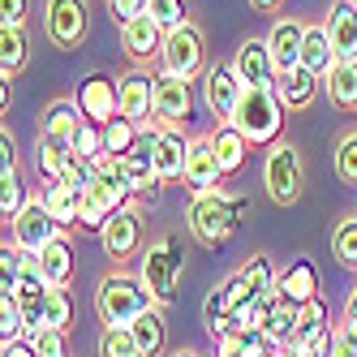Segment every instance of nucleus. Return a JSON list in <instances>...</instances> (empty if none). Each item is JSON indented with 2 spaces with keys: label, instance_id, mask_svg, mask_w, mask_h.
Instances as JSON below:
<instances>
[{
  "label": "nucleus",
  "instance_id": "obj_43",
  "mask_svg": "<svg viewBox=\"0 0 357 357\" xmlns=\"http://www.w3.org/2000/svg\"><path fill=\"white\" fill-rule=\"evenodd\" d=\"M336 176L344 185L357 190V130H349L340 142H336Z\"/></svg>",
  "mask_w": 357,
  "mask_h": 357
},
{
  "label": "nucleus",
  "instance_id": "obj_46",
  "mask_svg": "<svg viewBox=\"0 0 357 357\" xmlns=\"http://www.w3.org/2000/svg\"><path fill=\"white\" fill-rule=\"evenodd\" d=\"M108 9H112V17L125 26V22H134V17L146 13V0H108Z\"/></svg>",
  "mask_w": 357,
  "mask_h": 357
},
{
  "label": "nucleus",
  "instance_id": "obj_4",
  "mask_svg": "<svg viewBox=\"0 0 357 357\" xmlns=\"http://www.w3.org/2000/svg\"><path fill=\"white\" fill-rule=\"evenodd\" d=\"M181 271H185V250L172 233L155 245H146L142 263H138V280L146 284V293L155 297V305H168L176 297V284H181Z\"/></svg>",
  "mask_w": 357,
  "mask_h": 357
},
{
  "label": "nucleus",
  "instance_id": "obj_8",
  "mask_svg": "<svg viewBox=\"0 0 357 357\" xmlns=\"http://www.w3.org/2000/svg\"><path fill=\"white\" fill-rule=\"evenodd\" d=\"M9 233H13V245H17V250H26V254H43L56 237H65V233H61V224H56V215L47 211V202H43V198H31L26 207H22V215L9 220Z\"/></svg>",
  "mask_w": 357,
  "mask_h": 357
},
{
  "label": "nucleus",
  "instance_id": "obj_5",
  "mask_svg": "<svg viewBox=\"0 0 357 357\" xmlns=\"http://www.w3.org/2000/svg\"><path fill=\"white\" fill-rule=\"evenodd\" d=\"M263 185L271 194L275 207H293L305 190V164H301V151L293 142H275L271 155L263 164Z\"/></svg>",
  "mask_w": 357,
  "mask_h": 357
},
{
  "label": "nucleus",
  "instance_id": "obj_12",
  "mask_svg": "<svg viewBox=\"0 0 357 357\" xmlns=\"http://www.w3.org/2000/svg\"><path fill=\"white\" fill-rule=\"evenodd\" d=\"M78 108L95 125H108L121 112V95H116V78H112V73H104V69L86 73V78L78 82Z\"/></svg>",
  "mask_w": 357,
  "mask_h": 357
},
{
  "label": "nucleus",
  "instance_id": "obj_34",
  "mask_svg": "<svg viewBox=\"0 0 357 357\" xmlns=\"http://www.w3.org/2000/svg\"><path fill=\"white\" fill-rule=\"evenodd\" d=\"M237 275L245 280V289H250L254 297H271V293H275V280H280V271L271 267L267 254H254V259H250Z\"/></svg>",
  "mask_w": 357,
  "mask_h": 357
},
{
  "label": "nucleus",
  "instance_id": "obj_14",
  "mask_svg": "<svg viewBox=\"0 0 357 357\" xmlns=\"http://www.w3.org/2000/svg\"><path fill=\"white\" fill-rule=\"evenodd\" d=\"M164 39L168 35L155 26V17H151V13H142V17H134V22H125V26H121V47H125V56H130L138 69L151 65V61H160Z\"/></svg>",
  "mask_w": 357,
  "mask_h": 357
},
{
  "label": "nucleus",
  "instance_id": "obj_18",
  "mask_svg": "<svg viewBox=\"0 0 357 357\" xmlns=\"http://www.w3.org/2000/svg\"><path fill=\"white\" fill-rule=\"evenodd\" d=\"M82 125V108L78 99H56V104L43 108V121H39V142H52V146H65L73 151V134Z\"/></svg>",
  "mask_w": 357,
  "mask_h": 357
},
{
  "label": "nucleus",
  "instance_id": "obj_7",
  "mask_svg": "<svg viewBox=\"0 0 357 357\" xmlns=\"http://www.w3.org/2000/svg\"><path fill=\"white\" fill-rule=\"evenodd\" d=\"M91 26V5L86 0H47L43 5V35L61 52H73Z\"/></svg>",
  "mask_w": 357,
  "mask_h": 357
},
{
  "label": "nucleus",
  "instance_id": "obj_32",
  "mask_svg": "<svg viewBox=\"0 0 357 357\" xmlns=\"http://www.w3.org/2000/svg\"><path fill=\"white\" fill-rule=\"evenodd\" d=\"M26 202H31V194H26L22 172H17V168H0V215H5V224L17 220Z\"/></svg>",
  "mask_w": 357,
  "mask_h": 357
},
{
  "label": "nucleus",
  "instance_id": "obj_15",
  "mask_svg": "<svg viewBox=\"0 0 357 357\" xmlns=\"http://www.w3.org/2000/svg\"><path fill=\"white\" fill-rule=\"evenodd\" d=\"M233 69H237L241 86H275L280 82V69L271 61L267 39H245L237 47V56H233Z\"/></svg>",
  "mask_w": 357,
  "mask_h": 357
},
{
  "label": "nucleus",
  "instance_id": "obj_49",
  "mask_svg": "<svg viewBox=\"0 0 357 357\" xmlns=\"http://www.w3.org/2000/svg\"><path fill=\"white\" fill-rule=\"evenodd\" d=\"M284 0H250V9H259V13H275Z\"/></svg>",
  "mask_w": 357,
  "mask_h": 357
},
{
  "label": "nucleus",
  "instance_id": "obj_44",
  "mask_svg": "<svg viewBox=\"0 0 357 357\" xmlns=\"http://www.w3.org/2000/svg\"><path fill=\"white\" fill-rule=\"evenodd\" d=\"M31 349L35 357H69V340H65V331H52V327H43L31 336Z\"/></svg>",
  "mask_w": 357,
  "mask_h": 357
},
{
  "label": "nucleus",
  "instance_id": "obj_26",
  "mask_svg": "<svg viewBox=\"0 0 357 357\" xmlns=\"http://www.w3.org/2000/svg\"><path fill=\"white\" fill-rule=\"evenodd\" d=\"M323 86L336 112H357V61H336V69L323 78Z\"/></svg>",
  "mask_w": 357,
  "mask_h": 357
},
{
  "label": "nucleus",
  "instance_id": "obj_42",
  "mask_svg": "<svg viewBox=\"0 0 357 357\" xmlns=\"http://www.w3.org/2000/svg\"><path fill=\"white\" fill-rule=\"evenodd\" d=\"M108 207H104V198H99L95 190H86L78 198V228H86V233H104V224H108Z\"/></svg>",
  "mask_w": 357,
  "mask_h": 357
},
{
  "label": "nucleus",
  "instance_id": "obj_39",
  "mask_svg": "<svg viewBox=\"0 0 357 357\" xmlns=\"http://www.w3.org/2000/svg\"><path fill=\"white\" fill-rule=\"evenodd\" d=\"M99 357H142L130 327H104L99 331Z\"/></svg>",
  "mask_w": 357,
  "mask_h": 357
},
{
  "label": "nucleus",
  "instance_id": "obj_17",
  "mask_svg": "<svg viewBox=\"0 0 357 357\" xmlns=\"http://www.w3.org/2000/svg\"><path fill=\"white\" fill-rule=\"evenodd\" d=\"M181 181H185V190L194 198L220 190L224 172H220V160H215V151H211L207 138H190V160H185V176H181Z\"/></svg>",
  "mask_w": 357,
  "mask_h": 357
},
{
  "label": "nucleus",
  "instance_id": "obj_45",
  "mask_svg": "<svg viewBox=\"0 0 357 357\" xmlns=\"http://www.w3.org/2000/svg\"><path fill=\"white\" fill-rule=\"evenodd\" d=\"M31 13V0H0V26H22Z\"/></svg>",
  "mask_w": 357,
  "mask_h": 357
},
{
  "label": "nucleus",
  "instance_id": "obj_53",
  "mask_svg": "<svg viewBox=\"0 0 357 357\" xmlns=\"http://www.w3.org/2000/svg\"><path fill=\"white\" fill-rule=\"evenodd\" d=\"M172 357H198V353H194V349H176Z\"/></svg>",
  "mask_w": 357,
  "mask_h": 357
},
{
  "label": "nucleus",
  "instance_id": "obj_13",
  "mask_svg": "<svg viewBox=\"0 0 357 357\" xmlns=\"http://www.w3.org/2000/svg\"><path fill=\"white\" fill-rule=\"evenodd\" d=\"M116 95H121V116H130L138 125L155 121V73L151 69H130L116 78Z\"/></svg>",
  "mask_w": 357,
  "mask_h": 357
},
{
  "label": "nucleus",
  "instance_id": "obj_47",
  "mask_svg": "<svg viewBox=\"0 0 357 357\" xmlns=\"http://www.w3.org/2000/svg\"><path fill=\"white\" fill-rule=\"evenodd\" d=\"M0 160H5V168H17V146H13V138H9V130L0 134Z\"/></svg>",
  "mask_w": 357,
  "mask_h": 357
},
{
  "label": "nucleus",
  "instance_id": "obj_24",
  "mask_svg": "<svg viewBox=\"0 0 357 357\" xmlns=\"http://www.w3.org/2000/svg\"><path fill=\"white\" fill-rule=\"evenodd\" d=\"M275 95L284 99V108H289V112L310 108V104H314V95H319V73H310L305 65L284 69V73H280V82H275Z\"/></svg>",
  "mask_w": 357,
  "mask_h": 357
},
{
  "label": "nucleus",
  "instance_id": "obj_36",
  "mask_svg": "<svg viewBox=\"0 0 357 357\" xmlns=\"http://www.w3.org/2000/svg\"><path fill=\"white\" fill-rule=\"evenodd\" d=\"M43 202H47V211L56 215L61 228H78V194H73L69 185H47Z\"/></svg>",
  "mask_w": 357,
  "mask_h": 357
},
{
  "label": "nucleus",
  "instance_id": "obj_27",
  "mask_svg": "<svg viewBox=\"0 0 357 357\" xmlns=\"http://www.w3.org/2000/svg\"><path fill=\"white\" fill-rule=\"evenodd\" d=\"M336 47H331V35L327 26H305V43H301V65L319 73V78H327L331 69H336Z\"/></svg>",
  "mask_w": 357,
  "mask_h": 357
},
{
  "label": "nucleus",
  "instance_id": "obj_21",
  "mask_svg": "<svg viewBox=\"0 0 357 357\" xmlns=\"http://www.w3.org/2000/svg\"><path fill=\"white\" fill-rule=\"evenodd\" d=\"M207 142H211V151H215L224 176H237V172L245 168V160H250V138L237 130L233 121H220L215 134H207Z\"/></svg>",
  "mask_w": 357,
  "mask_h": 357
},
{
  "label": "nucleus",
  "instance_id": "obj_25",
  "mask_svg": "<svg viewBox=\"0 0 357 357\" xmlns=\"http://www.w3.org/2000/svg\"><path fill=\"white\" fill-rule=\"evenodd\" d=\"M31 61V35L26 26H0V78H17Z\"/></svg>",
  "mask_w": 357,
  "mask_h": 357
},
{
  "label": "nucleus",
  "instance_id": "obj_50",
  "mask_svg": "<svg viewBox=\"0 0 357 357\" xmlns=\"http://www.w3.org/2000/svg\"><path fill=\"white\" fill-rule=\"evenodd\" d=\"M340 340H349V344L357 349V323H353V319H344V327H340Z\"/></svg>",
  "mask_w": 357,
  "mask_h": 357
},
{
  "label": "nucleus",
  "instance_id": "obj_31",
  "mask_svg": "<svg viewBox=\"0 0 357 357\" xmlns=\"http://www.w3.org/2000/svg\"><path fill=\"white\" fill-rule=\"evenodd\" d=\"M130 331H134V340H138L142 357H160L164 344H168V323H164V314H160V305H155V310H146Z\"/></svg>",
  "mask_w": 357,
  "mask_h": 357
},
{
  "label": "nucleus",
  "instance_id": "obj_40",
  "mask_svg": "<svg viewBox=\"0 0 357 357\" xmlns=\"http://www.w3.org/2000/svg\"><path fill=\"white\" fill-rule=\"evenodd\" d=\"M331 254H336L340 267H357V215L336 224V233H331Z\"/></svg>",
  "mask_w": 357,
  "mask_h": 357
},
{
  "label": "nucleus",
  "instance_id": "obj_11",
  "mask_svg": "<svg viewBox=\"0 0 357 357\" xmlns=\"http://www.w3.org/2000/svg\"><path fill=\"white\" fill-rule=\"evenodd\" d=\"M99 245H104V254H108L112 263L134 259V254L142 250V215L134 207L112 211L108 224H104V233H99Z\"/></svg>",
  "mask_w": 357,
  "mask_h": 357
},
{
  "label": "nucleus",
  "instance_id": "obj_2",
  "mask_svg": "<svg viewBox=\"0 0 357 357\" xmlns=\"http://www.w3.org/2000/svg\"><path fill=\"white\" fill-rule=\"evenodd\" d=\"M95 310L104 319V327H134L146 310H155V297L146 293V284L130 271H112L99 280L95 289Z\"/></svg>",
  "mask_w": 357,
  "mask_h": 357
},
{
  "label": "nucleus",
  "instance_id": "obj_20",
  "mask_svg": "<svg viewBox=\"0 0 357 357\" xmlns=\"http://www.w3.org/2000/svg\"><path fill=\"white\" fill-rule=\"evenodd\" d=\"M327 35L340 61H357V0H331L327 9Z\"/></svg>",
  "mask_w": 357,
  "mask_h": 357
},
{
  "label": "nucleus",
  "instance_id": "obj_30",
  "mask_svg": "<svg viewBox=\"0 0 357 357\" xmlns=\"http://www.w3.org/2000/svg\"><path fill=\"white\" fill-rule=\"evenodd\" d=\"M142 130H146V125H138V121H130V116L116 112V116L104 125V151H108V155H116V160H125V155L138 146Z\"/></svg>",
  "mask_w": 357,
  "mask_h": 357
},
{
  "label": "nucleus",
  "instance_id": "obj_51",
  "mask_svg": "<svg viewBox=\"0 0 357 357\" xmlns=\"http://www.w3.org/2000/svg\"><path fill=\"white\" fill-rule=\"evenodd\" d=\"M331 357H357V349L349 340H336V349H331Z\"/></svg>",
  "mask_w": 357,
  "mask_h": 357
},
{
  "label": "nucleus",
  "instance_id": "obj_1",
  "mask_svg": "<svg viewBox=\"0 0 357 357\" xmlns=\"http://www.w3.org/2000/svg\"><path fill=\"white\" fill-rule=\"evenodd\" d=\"M250 211V202L245 198H228L224 190H211V194H198L190 198V207H185V224H190V233L194 241L202 245H224V241H233V233L241 228Z\"/></svg>",
  "mask_w": 357,
  "mask_h": 357
},
{
  "label": "nucleus",
  "instance_id": "obj_3",
  "mask_svg": "<svg viewBox=\"0 0 357 357\" xmlns=\"http://www.w3.org/2000/svg\"><path fill=\"white\" fill-rule=\"evenodd\" d=\"M284 99L275 95V86H245L241 104L233 112V125L250 138V146H271L284 130Z\"/></svg>",
  "mask_w": 357,
  "mask_h": 357
},
{
  "label": "nucleus",
  "instance_id": "obj_33",
  "mask_svg": "<svg viewBox=\"0 0 357 357\" xmlns=\"http://www.w3.org/2000/svg\"><path fill=\"white\" fill-rule=\"evenodd\" d=\"M39 319H43V327H52V331H69V323H73L69 289H47V297L39 301Z\"/></svg>",
  "mask_w": 357,
  "mask_h": 357
},
{
  "label": "nucleus",
  "instance_id": "obj_29",
  "mask_svg": "<svg viewBox=\"0 0 357 357\" xmlns=\"http://www.w3.org/2000/svg\"><path fill=\"white\" fill-rule=\"evenodd\" d=\"M39 267H43V275H47L52 289H69L73 284V250H69V241L56 237L52 245L39 254Z\"/></svg>",
  "mask_w": 357,
  "mask_h": 357
},
{
  "label": "nucleus",
  "instance_id": "obj_22",
  "mask_svg": "<svg viewBox=\"0 0 357 357\" xmlns=\"http://www.w3.org/2000/svg\"><path fill=\"white\" fill-rule=\"evenodd\" d=\"M202 327H207L211 340L241 331V327H237V297H233V289H228V280H224L220 289H211L207 301H202Z\"/></svg>",
  "mask_w": 357,
  "mask_h": 357
},
{
  "label": "nucleus",
  "instance_id": "obj_28",
  "mask_svg": "<svg viewBox=\"0 0 357 357\" xmlns=\"http://www.w3.org/2000/svg\"><path fill=\"white\" fill-rule=\"evenodd\" d=\"M297 319H301L297 305H289L280 293H271V297H267V323H263V336H267L271 344L284 349V344L293 340V331H297Z\"/></svg>",
  "mask_w": 357,
  "mask_h": 357
},
{
  "label": "nucleus",
  "instance_id": "obj_10",
  "mask_svg": "<svg viewBox=\"0 0 357 357\" xmlns=\"http://www.w3.org/2000/svg\"><path fill=\"white\" fill-rule=\"evenodd\" d=\"M241 95H245V86H241L233 65H211L207 73H202V104L211 108L215 121H233Z\"/></svg>",
  "mask_w": 357,
  "mask_h": 357
},
{
  "label": "nucleus",
  "instance_id": "obj_35",
  "mask_svg": "<svg viewBox=\"0 0 357 357\" xmlns=\"http://www.w3.org/2000/svg\"><path fill=\"white\" fill-rule=\"evenodd\" d=\"M69 164H73V151L52 146V142H39V151H35V168H39V176H43L47 185H61V176L69 172Z\"/></svg>",
  "mask_w": 357,
  "mask_h": 357
},
{
  "label": "nucleus",
  "instance_id": "obj_6",
  "mask_svg": "<svg viewBox=\"0 0 357 357\" xmlns=\"http://www.w3.org/2000/svg\"><path fill=\"white\" fill-rule=\"evenodd\" d=\"M160 65L168 73H176V78H185V82H198L202 73H207V35H202L194 22H185L181 31H172L164 39V52H160Z\"/></svg>",
  "mask_w": 357,
  "mask_h": 357
},
{
  "label": "nucleus",
  "instance_id": "obj_38",
  "mask_svg": "<svg viewBox=\"0 0 357 357\" xmlns=\"http://www.w3.org/2000/svg\"><path fill=\"white\" fill-rule=\"evenodd\" d=\"M73 155L78 160H104L108 151H104V125H95V121H86L82 116V125H78V134H73Z\"/></svg>",
  "mask_w": 357,
  "mask_h": 357
},
{
  "label": "nucleus",
  "instance_id": "obj_23",
  "mask_svg": "<svg viewBox=\"0 0 357 357\" xmlns=\"http://www.w3.org/2000/svg\"><path fill=\"white\" fill-rule=\"evenodd\" d=\"M301 43H305V26H301V22L284 17V22H275V26H271L267 47H271V61H275L280 73L301 65Z\"/></svg>",
  "mask_w": 357,
  "mask_h": 357
},
{
  "label": "nucleus",
  "instance_id": "obj_16",
  "mask_svg": "<svg viewBox=\"0 0 357 357\" xmlns=\"http://www.w3.org/2000/svg\"><path fill=\"white\" fill-rule=\"evenodd\" d=\"M185 160H190V138L176 125H160L155 130V172L160 181H181L185 176Z\"/></svg>",
  "mask_w": 357,
  "mask_h": 357
},
{
  "label": "nucleus",
  "instance_id": "obj_19",
  "mask_svg": "<svg viewBox=\"0 0 357 357\" xmlns=\"http://www.w3.org/2000/svg\"><path fill=\"white\" fill-rule=\"evenodd\" d=\"M275 293L284 297L289 305H297V310H305L310 301H319V267L310 259H293L284 271H280Z\"/></svg>",
  "mask_w": 357,
  "mask_h": 357
},
{
  "label": "nucleus",
  "instance_id": "obj_48",
  "mask_svg": "<svg viewBox=\"0 0 357 357\" xmlns=\"http://www.w3.org/2000/svg\"><path fill=\"white\" fill-rule=\"evenodd\" d=\"M0 357H35L31 340H13V344H0Z\"/></svg>",
  "mask_w": 357,
  "mask_h": 357
},
{
  "label": "nucleus",
  "instance_id": "obj_9",
  "mask_svg": "<svg viewBox=\"0 0 357 357\" xmlns=\"http://www.w3.org/2000/svg\"><path fill=\"white\" fill-rule=\"evenodd\" d=\"M194 116V91L185 78H176V73L160 69L155 73V125H176V130H185V121Z\"/></svg>",
  "mask_w": 357,
  "mask_h": 357
},
{
  "label": "nucleus",
  "instance_id": "obj_41",
  "mask_svg": "<svg viewBox=\"0 0 357 357\" xmlns=\"http://www.w3.org/2000/svg\"><path fill=\"white\" fill-rule=\"evenodd\" d=\"M146 13L155 17V26L164 31V35H172V31H181L185 26V0H146Z\"/></svg>",
  "mask_w": 357,
  "mask_h": 357
},
{
  "label": "nucleus",
  "instance_id": "obj_37",
  "mask_svg": "<svg viewBox=\"0 0 357 357\" xmlns=\"http://www.w3.org/2000/svg\"><path fill=\"white\" fill-rule=\"evenodd\" d=\"M26 310H22L17 297H0V344H13V340H26Z\"/></svg>",
  "mask_w": 357,
  "mask_h": 357
},
{
  "label": "nucleus",
  "instance_id": "obj_52",
  "mask_svg": "<svg viewBox=\"0 0 357 357\" xmlns=\"http://www.w3.org/2000/svg\"><path fill=\"white\" fill-rule=\"evenodd\" d=\"M344 319H353L357 323V289L349 293V301H344Z\"/></svg>",
  "mask_w": 357,
  "mask_h": 357
}]
</instances>
